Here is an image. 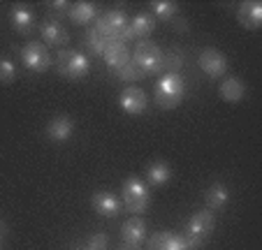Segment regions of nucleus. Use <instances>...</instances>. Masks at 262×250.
Masks as SVG:
<instances>
[{"label": "nucleus", "mask_w": 262, "mask_h": 250, "mask_svg": "<svg viewBox=\"0 0 262 250\" xmlns=\"http://www.w3.org/2000/svg\"><path fill=\"white\" fill-rule=\"evenodd\" d=\"M186 98V81L181 74L165 72L163 79L156 83L154 100L160 109H177Z\"/></svg>", "instance_id": "f257e3e1"}, {"label": "nucleus", "mask_w": 262, "mask_h": 250, "mask_svg": "<svg viewBox=\"0 0 262 250\" xmlns=\"http://www.w3.org/2000/svg\"><path fill=\"white\" fill-rule=\"evenodd\" d=\"M213 227H216V218H213V211L209 209H202V211L193 213V218L188 220L186 225V241H188V248L190 250H198L204 241L211 236Z\"/></svg>", "instance_id": "f03ea898"}, {"label": "nucleus", "mask_w": 262, "mask_h": 250, "mask_svg": "<svg viewBox=\"0 0 262 250\" xmlns=\"http://www.w3.org/2000/svg\"><path fill=\"white\" fill-rule=\"evenodd\" d=\"M54 67L63 74L65 79H84L91 70V60L81 51L74 49H60L54 58Z\"/></svg>", "instance_id": "7ed1b4c3"}, {"label": "nucleus", "mask_w": 262, "mask_h": 250, "mask_svg": "<svg viewBox=\"0 0 262 250\" xmlns=\"http://www.w3.org/2000/svg\"><path fill=\"white\" fill-rule=\"evenodd\" d=\"M121 204L128 209L130 213H144L151 204V195H148L146 183H142L139 178L130 176L123 181L121 188Z\"/></svg>", "instance_id": "20e7f679"}, {"label": "nucleus", "mask_w": 262, "mask_h": 250, "mask_svg": "<svg viewBox=\"0 0 262 250\" xmlns=\"http://www.w3.org/2000/svg\"><path fill=\"white\" fill-rule=\"evenodd\" d=\"M133 63L144 74H156L163 70V49L151 39H139L133 51Z\"/></svg>", "instance_id": "39448f33"}, {"label": "nucleus", "mask_w": 262, "mask_h": 250, "mask_svg": "<svg viewBox=\"0 0 262 250\" xmlns=\"http://www.w3.org/2000/svg\"><path fill=\"white\" fill-rule=\"evenodd\" d=\"M128 24H130V19L125 16V12L109 10V12H104L102 16H98L93 30H98V33L102 35V37H107V39H119V42H123L125 30H128Z\"/></svg>", "instance_id": "423d86ee"}, {"label": "nucleus", "mask_w": 262, "mask_h": 250, "mask_svg": "<svg viewBox=\"0 0 262 250\" xmlns=\"http://www.w3.org/2000/svg\"><path fill=\"white\" fill-rule=\"evenodd\" d=\"M19 56H21V63L26 65V70L37 72V74L47 72V70L54 65V58H51L45 42H28V44L19 51Z\"/></svg>", "instance_id": "0eeeda50"}, {"label": "nucleus", "mask_w": 262, "mask_h": 250, "mask_svg": "<svg viewBox=\"0 0 262 250\" xmlns=\"http://www.w3.org/2000/svg\"><path fill=\"white\" fill-rule=\"evenodd\" d=\"M198 65H200V70L211 79H221L228 72V58H225V54L213 49V47H209V49H204L202 54H200Z\"/></svg>", "instance_id": "6e6552de"}, {"label": "nucleus", "mask_w": 262, "mask_h": 250, "mask_svg": "<svg viewBox=\"0 0 262 250\" xmlns=\"http://www.w3.org/2000/svg\"><path fill=\"white\" fill-rule=\"evenodd\" d=\"M119 107L123 109L125 113H130V116H139V113L146 111L148 98H146V93H144L139 86H128V88L121 93V98H119Z\"/></svg>", "instance_id": "1a4fd4ad"}, {"label": "nucleus", "mask_w": 262, "mask_h": 250, "mask_svg": "<svg viewBox=\"0 0 262 250\" xmlns=\"http://www.w3.org/2000/svg\"><path fill=\"white\" fill-rule=\"evenodd\" d=\"M35 12H33V7L30 5H21V3H16L14 7L10 10V24H12V28L16 30V33H21V35H30L35 30Z\"/></svg>", "instance_id": "9d476101"}, {"label": "nucleus", "mask_w": 262, "mask_h": 250, "mask_svg": "<svg viewBox=\"0 0 262 250\" xmlns=\"http://www.w3.org/2000/svg\"><path fill=\"white\" fill-rule=\"evenodd\" d=\"M146 250H190L186 236L172 232H156L146 243Z\"/></svg>", "instance_id": "9b49d317"}, {"label": "nucleus", "mask_w": 262, "mask_h": 250, "mask_svg": "<svg viewBox=\"0 0 262 250\" xmlns=\"http://www.w3.org/2000/svg\"><path fill=\"white\" fill-rule=\"evenodd\" d=\"M74 134V123L70 116L60 113V116H54L49 123H47V139L54 144H65L70 137Z\"/></svg>", "instance_id": "f8f14e48"}, {"label": "nucleus", "mask_w": 262, "mask_h": 250, "mask_svg": "<svg viewBox=\"0 0 262 250\" xmlns=\"http://www.w3.org/2000/svg\"><path fill=\"white\" fill-rule=\"evenodd\" d=\"M156 30V19L151 12H139L133 21L128 24V30H125V39H146L148 35Z\"/></svg>", "instance_id": "ddd939ff"}, {"label": "nucleus", "mask_w": 262, "mask_h": 250, "mask_svg": "<svg viewBox=\"0 0 262 250\" xmlns=\"http://www.w3.org/2000/svg\"><path fill=\"white\" fill-rule=\"evenodd\" d=\"M104 63L109 65V70H121L123 65H128L130 60H133V56H130V49L125 47V42H119V39H109L107 49H104L102 54Z\"/></svg>", "instance_id": "4468645a"}, {"label": "nucleus", "mask_w": 262, "mask_h": 250, "mask_svg": "<svg viewBox=\"0 0 262 250\" xmlns=\"http://www.w3.org/2000/svg\"><path fill=\"white\" fill-rule=\"evenodd\" d=\"M121 239H123V243L128 245V248H139V243L146 239V222L137 216L128 218V220L121 225Z\"/></svg>", "instance_id": "2eb2a0df"}, {"label": "nucleus", "mask_w": 262, "mask_h": 250, "mask_svg": "<svg viewBox=\"0 0 262 250\" xmlns=\"http://www.w3.org/2000/svg\"><path fill=\"white\" fill-rule=\"evenodd\" d=\"M91 204H93L95 213H100V216L104 218H116L121 213V199L116 195H112L109 190H98L93 195V199H91Z\"/></svg>", "instance_id": "dca6fc26"}, {"label": "nucleus", "mask_w": 262, "mask_h": 250, "mask_svg": "<svg viewBox=\"0 0 262 250\" xmlns=\"http://www.w3.org/2000/svg\"><path fill=\"white\" fill-rule=\"evenodd\" d=\"M40 33H42V39H45L47 47H65L70 42V33L60 26V21L45 19L40 24Z\"/></svg>", "instance_id": "f3484780"}, {"label": "nucleus", "mask_w": 262, "mask_h": 250, "mask_svg": "<svg viewBox=\"0 0 262 250\" xmlns=\"http://www.w3.org/2000/svg\"><path fill=\"white\" fill-rule=\"evenodd\" d=\"M237 21L248 30H257L262 24V3L257 0H246L237 10Z\"/></svg>", "instance_id": "a211bd4d"}, {"label": "nucleus", "mask_w": 262, "mask_h": 250, "mask_svg": "<svg viewBox=\"0 0 262 250\" xmlns=\"http://www.w3.org/2000/svg\"><path fill=\"white\" fill-rule=\"evenodd\" d=\"M98 7L93 3H70V12H68V19L77 26H91L93 21H98Z\"/></svg>", "instance_id": "6ab92c4d"}, {"label": "nucleus", "mask_w": 262, "mask_h": 250, "mask_svg": "<svg viewBox=\"0 0 262 250\" xmlns=\"http://www.w3.org/2000/svg\"><path fill=\"white\" fill-rule=\"evenodd\" d=\"M218 93L225 102H242L244 95H246V83L237 77H225L218 86Z\"/></svg>", "instance_id": "aec40b11"}, {"label": "nucleus", "mask_w": 262, "mask_h": 250, "mask_svg": "<svg viewBox=\"0 0 262 250\" xmlns=\"http://www.w3.org/2000/svg\"><path fill=\"white\" fill-rule=\"evenodd\" d=\"M146 181L156 188H163L172 181V167L163 160H156L146 167Z\"/></svg>", "instance_id": "412c9836"}, {"label": "nucleus", "mask_w": 262, "mask_h": 250, "mask_svg": "<svg viewBox=\"0 0 262 250\" xmlns=\"http://www.w3.org/2000/svg\"><path fill=\"white\" fill-rule=\"evenodd\" d=\"M204 201H207L209 211H221L230 201V190L223 186V183H213V186H209L207 192H204Z\"/></svg>", "instance_id": "4be33fe9"}, {"label": "nucleus", "mask_w": 262, "mask_h": 250, "mask_svg": "<svg viewBox=\"0 0 262 250\" xmlns=\"http://www.w3.org/2000/svg\"><path fill=\"white\" fill-rule=\"evenodd\" d=\"M179 12L177 3H169V0H154L151 3V14H154L156 21H172Z\"/></svg>", "instance_id": "5701e85b"}, {"label": "nucleus", "mask_w": 262, "mask_h": 250, "mask_svg": "<svg viewBox=\"0 0 262 250\" xmlns=\"http://www.w3.org/2000/svg\"><path fill=\"white\" fill-rule=\"evenodd\" d=\"M181 67H183V51L181 49H169L167 54H163V70L179 74Z\"/></svg>", "instance_id": "b1692460"}, {"label": "nucleus", "mask_w": 262, "mask_h": 250, "mask_svg": "<svg viewBox=\"0 0 262 250\" xmlns=\"http://www.w3.org/2000/svg\"><path fill=\"white\" fill-rule=\"evenodd\" d=\"M107 44H109V39H107V37H102V35H100L98 30H93V28L89 30V35H86V47H89V49L93 51V54L102 56V54H104V49H107Z\"/></svg>", "instance_id": "393cba45"}, {"label": "nucleus", "mask_w": 262, "mask_h": 250, "mask_svg": "<svg viewBox=\"0 0 262 250\" xmlns=\"http://www.w3.org/2000/svg\"><path fill=\"white\" fill-rule=\"evenodd\" d=\"M116 77H119L121 81H128V83H133V81H139V79H144V77H146V74H144L142 70H139L137 65L133 63V60H130L128 65H123V67H121V70H116Z\"/></svg>", "instance_id": "a878e982"}, {"label": "nucleus", "mask_w": 262, "mask_h": 250, "mask_svg": "<svg viewBox=\"0 0 262 250\" xmlns=\"http://www.w3.org/2000/svg\"><path fill=\"white\" fill-rule=\"evenodd\" d=\"M16 79V65L7 58H0V86H10Z\"/></svg>", "instance_id": "bb28decb"}, {"label": "nucleus", "mask_w": 262, "mask_h": 250, "mask_svg": "<svg viewBox=\"0 0 262 250\" xmlns=\"http://www.w3.org/2000/svg\"><path fill=\"white\" fill-rule=\"evenodd\" d=\"M47 7H49V19H54V21H60L63 16H68V12H70L68 0H49Z\"/></svg>", "instance_id": "cd10ccee"}, {"label": "nucleus", "mask_w": 262, "mask_h": 250, "mask_svg": "<svg viewBox=\"0 0 262 250\" xmlns=\"http://www.w3.org/2000/svg\"><path fill=\"white\" fill-rule=\"evenodd\" d=\"M109 248V236L104 232H95L86 243V250H107Z\"/></svg>", "instance_id": "c85d7f7f"}, {"label": "nucleus", "mask_w": 262, "mask_h": 250, "mask_svg": "<svg viewBox=\"0 0 262 250\" xmlns=\"http://www.w3.org/2000/svg\"><path fill=\"white\" fill-rule=\"evenodd\" d=\"M174 28L179 30V33H186V30H190V26H188V21L186 19H177V16H174Z\"/></svg>", "instance_id": "c756f323"}, {"label": "nucleus", "mask_w": 262, "mask_h": 250, "mask_svg": "<svg viewBox=\"0 0 262 250\" xmlns=\"http://www.w3.org/2000/svg\"><path fill=\"white\" fill-rule=\"evenodd\" d=\"M7 234H10V227H7L5 220H0V243L7 239Z\"/></svg>", "instance_id": "7c9ffc66"}, {"label": "nucleus", "mask_w": 262, "mask_h": 250, "mask_svg": "<svg viewBox=\"0 0 262 250\" xmlns=\"http://www.w3.org/2000/svg\"><path fill=\"white\" fill-rule=\"evenodd\" d=\"M123 250H137V248H128V245H125V248Z\"/></svg>", "instance_id": "2f4dec72"}]
</instances>
